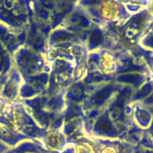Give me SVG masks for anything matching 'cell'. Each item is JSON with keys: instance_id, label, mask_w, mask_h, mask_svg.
<instances>
[{"instance_id": "obj_1", "label": "cell", "mask_w": 153, "mask_h": 153, "mask_svg": "<svg viewBox=\"0 0 153 153\" xmlns=\"http://www.w3.org/2000/svg\"><path fill=\"white\" fill-rule=\"evenodd\" d=\"M121 112H122V111H121L120 108L115 107L113 110L111 111L110 114H109V118L111 120H117L121 116Z\"/></svg>"}, {"instance_id": "obj_2", "label": "cell", "mask_w": 153, "mask_h": 153, "mask_svg": "<svg viewBox=\"0 0 153 153\" xmlns=\"http://www.w3.org/2000/svg\"><path fill=\"white\" fill-rule=\"evenodd\" d=\"M81 22V18L80 16H79L78 15H73L70 18V22H71L73 25H77L79 22Z\"/></svg>"}, {"instance_id": "obj_3", "label": "cell", "mask_w": 153, "mask_h": 153, "mask_svg": "<svg viewBox=\"0 0 153 153\" xmlns=\"http://www.w3.org/2000/svg\"><path fill=\"white\" fill-rule=\"evenodd\" d=\"M0 133H1V135L4 137H5V138H10V137H11V133H10L8 130L5 129V128L1 129Z\"/></svg>"}, {"instance_id": "obj_4", "label": "cell", "mask_w": 153, "mask_h": 153, "mask_svg": "<svg viewBox=\"0 0 153 153\" xmlns=\"http://www.w3.org/2000/svg\"><path fill=\"white\" fill-rule=\"evenodd\" d=\"M109 128H110V126H109V124L107 122H105V121L101 122V123L100 125V129L103 130V131H106V130L109 129Z\"/></svg>"}, {"instance_id": "obj_5", "label": "cell", "mask_w": 153, "mask_h": 153, "mask_svg": "<svg viewBox=\"0 0 153 153\" xmlns=\"http://www.w3.org/2000/svg\"><path fill=\"white\" fill-rule=\"evenodd\" d=\"M33 128H33V126L31 125H25L23 126V129L27 131H29V132H31V131H32Z\"/></svg>"}]
</instances>
